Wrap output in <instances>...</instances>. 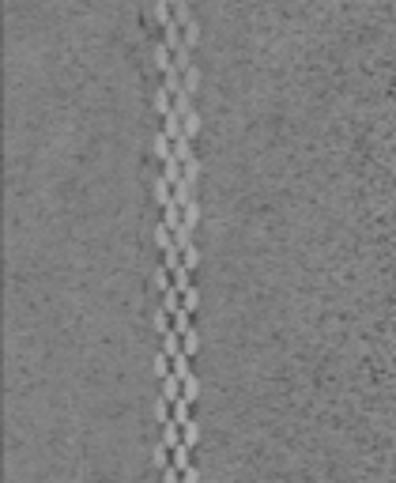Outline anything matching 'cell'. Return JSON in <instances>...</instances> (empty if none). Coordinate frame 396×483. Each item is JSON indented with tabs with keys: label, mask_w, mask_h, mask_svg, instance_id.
<instances>
[{
	"label": "cell",
	"mask_w": 396,
	"mask_h": 483,
	"mask_svg": "<svg viewBox=\"0 0 396 483\" xmlns=\"http://www.w3.org/2000/svg\"><path fill=\"white\" fill-rule=\"evenodd\" d=\"M181 351H185V355H193V351H197V332H185V336H181Z\"/></svg>",
	"instance_id": "6da1fadb"
},
{
	"label": "cell",
	"mask_w": 396,
	"mask_h": 483,
	"mask_svg": "<svg viewBox=\"0 0 396 483\" xmlns=\"http://www.w3.org/2000/svg\"><path fill=\"white\" fill-rule=\"evenodd\" d=\"M181 442H185V446H193V442H197V423H193V419L181 427Z\"/></svg>",
	"instance_id": "7a4b0ae2"
},
{
	"label": "cell",
	"mask_w": 396,
	"mask_h": 483,
	"mask_svg": "<svg viewBox=\"0 0 396 483\" xmlns=\"http://www.w3.org/2000/svg\"><path fill=\"white\" fill-rule=\"evenodd\" d=\"M193 128H197V113H189V117L181 121V132H185V136H193Z\"/></svg>",
	"instance_id": "3957f363"
}]
</instances>
